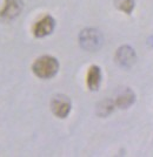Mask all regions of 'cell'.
I'll return each mask as SVG.
<instances>
[{
	"label": "cell",
	"instance_id": "obj_7",
	"mask_svg": "<svg viewBox=\"0 0 153 157\" xmlns=\"http://www.w3.org/2000/svg\"><path fill=\"white\" fill-rule=\"evenodd\" d=\"M101 82V72L98 66H91L87 71L86 85L91 90H97Z\"/></svg>",
	"mask_w": 153,
	"mask_h": 157
},
{
	"label": "cell",
	"instance_id": "obj_4",
	"mask_svg": "<svg viewBox=\"0 0 153 157\" xmlns=\"http://www.w3.org/2000/svg\"><path fill=\"white\" fill-rule=\"evenodd\" d=\"M54 19L51 15H45L39 19L33 26V34L37 38H44L51 34L54 29Z\"/></svg>",
	"mask_w": 153,
	"mask_h": 157
},
{
	"label": "cell",
	"instance_id": "obj_3",
	"mask_svg": "<svg viewBox=\"0 0 153 157\" xmlns=\"http://www.w3.org/2000/svg\"><path fill=\"white\" fill-rule=\"evenodd\" d=\"M22 10V2L20 0H5L4 5L0 10V19L12 20L18 17Z\"/></svg>",
	"mask_w": 153,
	"mask_h": 157
},
{
	"label": "cell",
	"instance_id": "obj_2",
	"mask_svg": "<svg viewBox=\"0 0 153 157\" xmlns=\"http://www.w3.org/2000/svg\"><path fill=\"white\" fill-rule=\"evenodd\" d=\"M51 109L57 117L65 118L71 111V101L65 95H57L51 101Z\"/></svg>",
	"mask_w": 153,
	"mask_h": 157
},
{
	"label": "cell",
	"instance_id": "obj_8",
	"mask_svg": "<svg viewBox=\"0 0 153 157\" xmlns=\"http://www.w3.org/2000/svg\"><path fill=\"white\" fill-rule=\"evenodd\" d=\"M134 94L131 89H125L115 98V105L119 108H128L134 102Z\"/></svg>",
	"mask_w": 153,
	"mask_h": 157
},
{
	"label": "cell",
	"instance_id": "obj_9",
	"mask_svg": "<svg viewBox=\"0 0 153 157\" xmlns=\"http://www.w3.org/2000/svg\"><path fill=\"white\" fill-rule=\"evenodd\" d=\"M115 6L121 12L130 14L134 8V1L133 0H115Z\"/></svg>",
	"mask_w": 153,
	"mask_h": 157
},
{
	"label": "cell",
	"instance_id": "obj_6",
	"mask_svg": "<svg viewBox=\"0 0 153 157\" xmlns=\"http://www.w3.org/2000/svg\"><path fill=\"white\" fill-rule=\"evenodd\" d=\"M80 40L83 46L86 49H94L99 46L100 38L99 34L97 33V31L93 29H88V31H84L80 35Z\"/></svg>",
	"mask_w": 153,
	"mask_h": 157
},
{
	"label": "cell",
	"instance_id": "obj_10",
	"mask_svg": "<svg viewBox=\"0 0 153 157\" xmlns=\"http://www.w3.org/2000/svg\"><path fill=\"white\" fill-rule=\"evenodd\" d=\"M99 109H101L100 114L105 116V115H108V114L112 111V109H113V105H112L110 101H105V102L101 103V107H100Z\"/></svg>",
	"mask_w": 153,
	"mask_h": 157
},
{
	"label": "cell",
	"instance_id": "obj_1",
	"mask_svg": "<svg viewBox=\"0 0 153 157\" xmlns=\"http://www.w3.org/2000/svg\"><path fill=\"white\" fill-rule=\"evenodd\" d=\"M59 69V63L58 60L50 56V55H44L35 60L32 65V71L33 73L40 78H51L57 74Z\"/></svg>",
	"mask_w": 153,
	"mask_h": 157
},
{
	"label": "cell",
	"instance_id": "obj_5",
	"mask_svg": "<svg viewBox=\"0 0 153 157\" xmlns=\"http://www.w3.org/2000/svg\"><path fill=\"white\" fill-rule=\"evenodd\" d=\"M115 59H117V61H118V63L120 66L130 67L134 62V60H135V54H134V51L131 47L125 46L118 49Z\"/></svg>",
	"mask_w": 153,
	"mask_h": 157
}]
</instances>
